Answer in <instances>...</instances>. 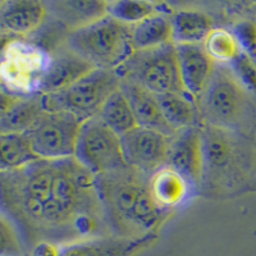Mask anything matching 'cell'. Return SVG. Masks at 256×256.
Listing matches in <instances>:
<instances>
[{
  "label": "cell",
  "mask_w": 256,
  "mask_h": 256,
  "mask_svg": "<svg viewBox=\"0 0 256 256\" xmlns=\"http://www.w3.org/2000/svg\"><path fill=\"white\" fill-rule=\"evenodd\" d=\"M0 204L26 244H66L112 236L96 176L74 156L38 159L16 172L0 173Z\"/></svg>",
  "instance_id": "1"
},
{
  "label": "cell",
  "mask_w": 256,
  "mask_h": 256,
  "mask_svg": "<svg viewBox=\"0 0 256 256\" xmlns=\"http://www.w3.org/2000/svg\"><path fill=\"white\" fill-rule=\"evenodd\" d=\"M148 177L126 166L96 176L105 220L113 237L154 241L172 212L159 209L148 190Z\"/></svg>",
  "instance_id": "2"
},
{
  "label": "cell",
  "mask_w": 256,
  "mask_h": 256,
  "mask_svg": "<svg viewBox=\"0 0 256 256\" xmlns=\"http://www.w3.org/2000/svg\"><path fill=\"white\" fill-rule=\"evenodd\" d=\"M204 170L198 194L227 198L248 192L256 173V148L250 138L201 124Z\"/></svg>",
  "instance_id": "3"
},
{
  "label": "cell",
  "mask_w": 256,
  "mask_h": 256,
  "mask_svg": "<svg viewBox=\"0 0 256 256\" xmlns=\"http://www.w3.org/2000/svg\"><path fill=\"white\" fill-rule=\"evenodd\" d=\"M200 124L256 137V98L237 81L226 66H216L204 92L196 99Z\"/></svg>",
  "instance_id": "4"
},
{
  "label": "cell",
  "mask_w": 256,
  "mask_h": 256,
  "mask_svg": "<svg viewBox=\"0 0 256 256\" xmlns=\"http://www.w3.org/2000/svg\"><path fill=\"white\" fill-rule=\"evenodd\" d=\"M132 26L110 16L67 32L64 44L95 68L116 70L134 54Z\"/></svg>",
  "instance_id": "5"
},
{
  "label": "cell",
  "mask_w": 256,
  "mask_h": 256,
  "mask_svg": "<svg viewBox=\"0 0 256 256\" xmlns=\"http://www.w3.org/2000/svg\"><path fill=\"white\" fill-rule=\"evenodd\" d=\"M122 77L116 70L95 68L86 76L56 94H41L45 110L68 112L84 120L99 116L109 96L120 88Z\"/></svg>",
  "instance_id": "6"
},
{
  "label": "cell",
  "mask_w": 256,
  "mask_h": 256,
  "mask_svg": "<svg viewBox=\"0 0 256 256\" xmlns=\"http://www.w3.org/2000/svg\"><path fill=\"white\" fill-rule=\"evenodd\" d=\"M50 52L24 38H12L0 50V84L18 96L40 94Z\"/></svg>",
  "instance_id": "7"
},
{
  "label": "cell",
  "mask_w": 256,
  "mask_h": 256,
  "mask_svg": "<svg viewBox=\"0 0 256 256\" xmlns=\"http://www.w3.org/2000/svg\"><path fill=\"white\" fill-rule=\"evenodd\" d=\"M116 72L122 80L136 82L155 95L172 92L187 95L180 81L174 44L134 52L120 68H116Z\"/></svg>",
  "instance_id": "8"
},
{
  "label": "cell",
  "mask_w": 256,
  "mask_h": 256,
  "mask_svg": "<svg viewBox=\"0 0 256 256\" xmlns=\"http://www.w3.org/2000/svg\"><path fill=\"white\" fill-rule=\"evenodd\" d=\"M74 159L94 176L114 172L127 166L120 137L98 116L82 122Z\"/></svg>",
  "instance_id": "9"
},
{
  "label": "cell",
  "mask_w": 256,
  "mask_h": 256,
  "mask_svg": "<svg viewBox=\"0 0 256 256\" xmlns=\"http://www.w3.org/2000/svg\"><path fill=\"white\" fill-rule=\"evenodd\" d=\"M82 120L68 112L45 110L26 132L38 159L60 160L74 156Z\"/></svg>",
  "instance_id": "10"
},
{
  "label": "cell",
  "mask_w": 256,
  "mask_h": 256,
  "mask_svg": "<svg viewBox=\"0 0 256 256\" xmlns=\"http://www.w3.org/2000/svg\"><path fill=\"white\" fill-rule=\"evenodd\" d=\"M169 138L154 130L137 126L120 137L126 164L150 177L158 169L168 166Z\"/></svg>",
  "instance_id": "11"
},
{
  "label": "cell",
  "mask_w": 256,
  "mask_h": 256,
  "mask_svg": "<svg viewBox=\"0 0 256 256\" xmlns=\"http://www.w3.org/2000/svg\"><path fill=\"white\" fill-rule=\"evenodd\" d=\"M168 166L184 174L198 194L204 170V140L201 124L180 130L169 138Z\"/></svg>",
  "instance_id": "12"
},
{
  "label": "cell",
  "mask_w": 256,
  "mask_h": 256,
  "mask_svg": "<svg viewBox=\"0 0 256 256\" xmlns=\"http://www.w3.org/2000/svg\"><path fill=\"white\" fill-rule=\"evenodd\" d=\"M50 56L49 68L41 84L40 94L60 92L95 70L92 64L70 49L64 42L50 52Z\"/></svg>",
  "instance_id": "13"
},
{
  "label": "cell",
  "mask_w": 256,
  "mask_h": 256,
  "mask_svg": "<svg viewBox=\"0 0 256 256\" xmlns=\"http://www.w3.org/2000/svg\"><path fill=\"white\" fill-rule=\"evenodd\" d=\"M152 198L159 209L174 212L198 194L192 184L172 166L158 169L148 180Z\"/></svg>",
  "instance_id": "14"
},
{
  "label": "cell",
  "mask_w": 256,
  "mask_h": 256,
  "mask_svg": "<svg viewBox=\"0 0 256 256\" xmlns=\"http://www.w3.org/2000/svg\"><path fill=\"white\" fill-rule=\"evenodd\" d=\"M180 81L192 99H198L210 82L216 64L210 59L202 45H176Z\"/></svg>",
  "instance_id": "15"
},
{
  "label": "cell",
  "mask_w": 256,
  "mask_h": 256,
  "mask_svg": "<svg viewBox=\"0 0 256 256\" xmlns=\"http://www.w3.org/2000/svg\"><path fill=\"white\" fill-rule=\"evenodd\" d=\"M48 17L45 3L36 0H13L0 4V32L24 38L44 24Z\"/></svg>",
  "instance_id": "16"
},
{
  "label": "cell",
  "mask_w": 256,
  "mask_h": 256,
  "mask_svg": "<svg viewBox=\"0 0 256 256\" xmlns=\"http://www.w3.org/2000/svg\"><path fill=\"white\" fill-rule=\"evenodd\" d=\"M120 90L123 91L131 105L138 127L154 130L168 137H172L174 134V131L169 127L163 113L160 110L155 94L146 90L136 82L128 81V80H122Z\"/></svg>",
  "instance_id": "17"
},
{
  "label": "cell",
  "mask_w": 256,
  "mask_h": 256,
  "mask_svg": "<svg viewBox=\"0 0 256 256\" xmlns=\"http://www.w3.org/2000/svg\"><path fill=\"white\" fill-rule=\"evenodd\" d=\"M48 14L67 28L68 32L81 28L106 16V2L100 0H62L45 3Z\"/></svg>",
  "instance_id": "18"
},
{
  "label": "cell",
  "mask_w": 256,
  "mask_h": 256,
  "mask_svg": "<svg viewBox=\"0 0 256 256\" xmlns=\"http://www.w3.org/2000/svg\"><path fill=\"white\" fill-rule=\"evenodd\" d=\"M152 242L106 236L60 244V256H134Z\"/></svg>",
  "instance_id": "19"
},
{
  "label": "cell",
  "mask_w": 256,
  "mask_h": 256,
  "mask_svg": "<svg viewBox=\"0 0 256 256\" xmlns=\"http://www.w3.org/2000/svg\"><path fill=\"white\" fill-rule=\"evenodd\" d=\"M214 28L212 16L201 10H180L172 16L174 45H202Z\"/></svg>",
  "instance_id": "20"
},
{
  "label": "cell",
  "mask_w": 256,
  "mask_h": 256,
  "mask_svg": "<svg viewBox=\"0 0 256 256\" xmlns=\"http://www.w3.org/2000/svg\"><path fill=\"white\" fill-rule=\"evenodd\" d=\"M131 38L134 52L173 44L172 16L160 12L134 24Z\"/></svg>",
  "instance_id": "21"
},
{
  "label": "cell",
  "mask_w": 256,
  "mask_h": 256,
  "mask_svg": "<svg viewBox=\"0 0 256 256\" xmlns=\"http://www.w3.org/2000/svg\"><path fill=\"white\" fill-rule=\"evenodd\" d=\"M160 110L173 131L200 124L196 102L186 94H160L156 95Z\"/></svg>",
  "instance_id": "22"
},
{
  "label": "cell",
  "mask_w": 256,
  "mask_h": 256,
  "mask_svg": "<svg viewBox=\"0 0 256 256\" xmlns=\"http://www.w3.org/2000/svg\"><path fill=\"white\" fill-rule=\"evenodd\" d=\"M44 112L41 94L20 96L0 118V134H26Z\"/></svg>",
  "instance_id": "23"
},
{
  "label": "cell",
  "mask_w": 256,
  "mask_h": 256,
  "mask_svg": "<svg viewBox=\"0 0 256 256\" xmlns=\"http://www.w3.org/2000/svg\"><path fill=\"white\" fill-rule=\"evenodd\" d=\"M38 159L26 134H0V173L16 172Z\"/></svg>",
  "instance_id": "24"
},
{
  "label": "cell",
  "mask_w": 256,
  "mask_h": 256,
  "mask_svg": "<svg viewBox=\"0 0 256 256\" xmlns=\"http://www.w3.org/2000/svg\"><path fill=\"white\" fill-rule=\"evenodd\" d=\"M98 118L120 137L137 127L131 105L120 88L109 96Z\"/></svg>",
  "instance_id": "25"
},
{
  "label": "cell",
  "mask_w": 256,
  "mask_h": 256,
  "mask_svg": "<svg viewBox=\"0 0 256 256\" xmlns=\"http://www.w3.org/2000/svg\"><path fill=\"white\" fill-rule=\"evenodd\" d=\"M202 48L214 63L226 67H230L242 52L232 30L224 27L212 30L202 42Z\"/></svg>",
  "instance_id": "26"
},
{
  "label": "cell",
  "mask_w": 256,
  "mask_h": 256,
  "mask_svg": "<svg viewBox=\"0 0 256 256\" xmlns=\"http://www.w3.org/2000/svg\"><path fill=\"white\" fill-rule=\"evenodd\" d=\"M160 12L163 10H159L158 4L150 2H132V0L106 2V14L128 26H134Z\"/></svg>",
  "instance_id": "27"
},
{
  "label": "cell",
  "mask_w": 256,
  "mask_h": 256,
  "mask_svg": "<svg viewBox=\"0 0 256 256\" xmlns=\"http://www.w3.org/2000/svg\"><path fill=\"white\" fill-rule=\"evenodd\" d=\"M0 256H27V244L13 219L0 209Z\"/></svg>",
  "instance_id": "28"
},
{
  "label": "cell",
  "mask_w": 256,
  "mask_h": 256,
  "mask_svg": "<svg viewBox=\"0 0 256 256\" xmlns=\"http://www.w3.org/2000/svg\"><path fill=\"white\" fill-rule=\"evenodd\" d=\"M230 30L238 41L241 52L256 64V20H238Z\"/></svg>",
  "instance_id": "29"
},
{
  "label": "cell",
  "mask_w": 256,
  "mask_h": 256,
  "mask_svg": "<svg viewBox=\"0 0 256 256\" xmlns=\"http://www.w3.org/2000/svg\"><path fill=\"white\" fill-rule=\"evenodd\" d=\"M237 81L244 86L254 98H256V64L241 52L230 67Z\"/></svg>",
  "instance_id": "30"
},
{
  "label": "cell",
  "mask_w": 256,
  "mask_h": 256,
  "mask_svg": "<svg viewBox=\"0 0 256 256\" xmlns=\"http://www.w3.org/2000/svg\"><path fill=\"white\" fill-rule=\"evenodd\" d=\"M28 256H60V244L49 241H41L32 244Z\"/></svg>",
  "instance_id": "31"
},
{
  "label": "cell",
  "mask_w": 256,
  "mask_h": 256,
  "mask_svg": "<svg viewBox=\"0 0 256 256\" xmlns=\"http://www.w3.org/2000/svg\"><path fill=\"white\" fill-rule=\"evenodd\" d=\"M20 96L16 95V94L10 92L9 90H6V88H3L0 84V118L12 108L13 104L20 99Z\"/></svg>",
  "instance_id": "32"
},
{
  "label": "cell",
  "mask_w": 256,
  "mask_h": 256,
  "mask_svg": "<svg viewBox=\"0 0 256 256\" xmlns=\"http://www.w3.org/2000/svg\"><path fill=\"white\" fill-rule=\"evenodd\" d=\"M248 192H256V173H255V177H254L252 182H251V186H250V190H248Z\"/></svg>",
  "instance_id": "33"
},
{
  "label": "cell",
  "mask_w": 256,
  "mask_h": 256,
  "mask_svg": "<svg viewBox=\"0 0 256 256\" xmlns=\"http://www.w3.org/2000/svg\"><path fill=\"white\" fill-rule=\"evenodd\" d=\"M254 144H255V148H256V137H255V140H254Z\"/></svg>",
  "instance_id": "34"
}]
</instances>
